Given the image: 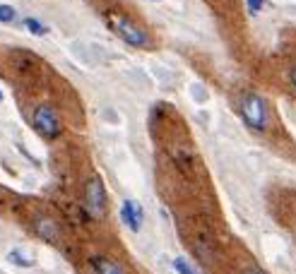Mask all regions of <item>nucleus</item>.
I'll use <instances>...</instances> for the list:
<instances>
[{
  "label": "nucleus",
  "instance_id": "12",
  "mask_svg": "<svg viewBox=\"0 0 296 274\" xmlns=\"http://www.w3.org/2000/svg\"><path fill=\"white\" fill-rule=\"evenodd\" d=\"M241 274H265L263 269H258V267H248V269H243Z\"/></svg>",
  "mask_w": 296,
  "mask_h": 274
},
{
  "label": "nucleus",
  "instance_id": "14",
  "mask_svg": "<svg viewBox=\"0 0 296 274\" xmlns=\"http://www.w3.org/2000/svg\"><path fill=\"white\" fill-rule=\"evenodd\" d=\"M0 101H3V92H0Z\"/></svg>",
  "mask_w": 296,
  "mask_h": 274
},
{
  "label": "nucleus",
  "instance_id": "7",
  "mask_svg": "<svg viewBox=\"0 0 296 274\" xmlns=\"http://www.w3.org/2000/svg\"><path fill=\"white\" fill-rule=\"evenodd\" d=\"M8 260L12 262V265H17V267H34V258L27 250H19V248L10 250Z\"/></svg>",
  "mask_w": 296,
  "mask_h": 274
},
{
  "label": "nucleus",
  "instance_id": "4",
  "mask_svg": "<svg viewBox=\"0 0 296 274\" xmlns=\"http://www.w3.org/2000/svg\"><path fill=\"white\" fill-rule=\"evenodd\" d=\"M111 27H113V32L118 34L125 44H130V46H135V48H147L150 46V36H147V32L140 29L135 22L125 19V17H111Z\"/></svg>",
  "mask_w": 296,
  "mask_h": 274
},
{
  "label": "nucleus",
  "instance_id": "5",
  "mask_svg": "<svg viewBox=\"0 0 296 274\" xmlns=\"http://www.w3.org/2000/svg\"><path fill=\"white\" fill-rule=\"evenodd\" d=\"M120 219H123V224L133 231V234H137L140 228H142V207L135 202V200H123V204H120Z\"/></svg>",
  "mask_w": 296,
  "mask_h": 274
},
{
  "label": "nucleus",
  "instance_id": "3",
  "mask_svg": "<svg viewBox=\"0 0 296 274\" xmlns=\"http://www.w3.org/2000/svg\"><path fill=\"white\" fill-rule=\"evenodd\" d=\"M32 128L36 133L44 137V140H56L58 135H60V118H58L56 109L53 106H48V103H41L36 106L32 113Z\"/></svg>",
  "mask_w": 296,
  "mask_h": 274
},
{
  "label": "nucleus",
  "instance_id": "9",
  "mask_svg": "<svg viewBox=\"0 0 296 274\" xmlns=\"http://www.w3.org/2000/svg\"><path fill=\"white\" fill-rule=\"evenodd\" d=\"M174 269H176L178 274H198L195 269H193V265L188 262L185 258H176L174 260Z\"/></svg>",
  "mask_w": 296,
  "mask_h": 274
},
{
  "label": "nucleus",
  "instance_id": "13",
  "mask_svg": "<svg viewBox=\"0 0 296 274\" xmlns=\"http://www.w3.org/2000/svg\"><path fill=\"white\" fill-rule=\"evenodd\" d=\"M291 85H294V89H296V65H294V70H291Z\"/></svg>",
  "mask_w": 296,
  "mask_h": 274
},
{
  "label": "nucleus",
  "instance_id": "6",
  "mask_svg": "<svg viewBox=\"0 0 296 274\" xmlns=\"http://www.w3.org/2000/svg\"><path fill=\"white\" fill-rule=\"evenodd\" d=\"M92 269H94V274H125L123 272V267H120L116 260L101 258V255L92 260Z\"/></svg>",
  "mask_w": 296,
  "mask_h": 274
},
{
  "label": "nucleus",
  "instance_id": "2",
  "mask_svg": "<svg viewBox=\"0 0 296 274\" xmlns=\"http://www.w3.org/2000/svg\"><path fill=\"white\" fill-rule=\"evenodd\" d=\"M84 209L92 219H104L106 217V207H109V197H106L104 180L99 176H92L84 185Z\"/></svg>",
  "mask_w": 296,
  "mask_h": 274
},
{
  "label": "nucleus",
  "instance_id": "8",
  "mask_svg": "<svg viewBox=\"0 0 296 274\" xmlns=\"http://www.w3.org/2000/svg\"><path fill=\"white\" fill-rule=\"evenodd\" d=\"M24 27H27V29H29L34 36H44V34L48 32L46 27H44L39 19H34V17H27V19H24Z\"/></svg>",
  "mask_w": 296,
  "mask_h": 274
},
{
  "label": "nucleus",
  "instance_id": "1",
  "mask_svg": "<svg viewBox=\"0 0 296 274\" xmlns=\"http://www.w3.org/2000/svg\"><path fill=\"white\" fill-rule=\"evenodd\" d=\"M239 113H241V118H243V123H246L250 130H256V133H265L267 125H270V111H267V103H265L263 96L253 94V92L241 96Z\"/></svg>",
  "mask_w": 296,
  "mask_h": 274
},
{
  "label": "nucleus",
  "instance_id": "11",
  "mask_svg": "<svg viewBox=\"0 0 296 274\" xmlns=\"http://www.w3.org/2000/svg\"><path fill=\"white\" fill-rule=\"evenodd\" d=\"M265 0H246V5H248V10L256 15V12H260V8H263Z\"/></svg>",
  "mask_w": 296,
  "mask_h": 274
},
{
  "label": "nucleus",
  "instance_id": "10",
  "mask_svg": "<svg viewBox=\"0 0 296 274\" xmlns=\"http://www.w3.org/2000/svg\"><path fill=\"white\" fill-rule=\"evenodd\" d=\"M15 17H17V12H15L12 5H0V22H3V24L15 22Z\"/></svg>",
  "mask_w": 296,
  "mask_h": 274
}]
</instances>
